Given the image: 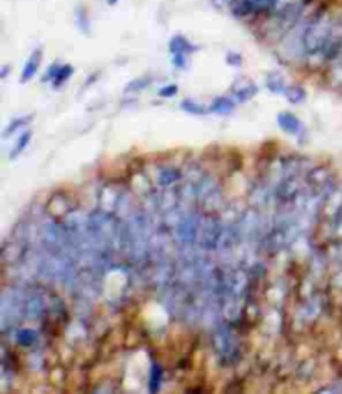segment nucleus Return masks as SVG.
Listing matches in <instances>:
<instances>
[{
	"label": "nucleus",
	"instance_id": "1",
	"mask_svg": "<svg viewBox=\"0 0 342 394\" xmlns=\"http://www.w3.org/2000/svg\"><path fill=\"white\" fill-rule=\"evenodd\" d=\"M279 0H234L233 11L237 17L245 16H254V14H262V12H271L272 9H276Z\"/></svg>",
	"mask_w": 342,
	"mask_h": 394
},
{
	"label": "nucleus",
	"instance_id": "2",
	"mask_svg": "<svg viewBox=\"0 0 342 394\" xmlns=\"http://www.w3.org/2000/svg\"><path fill=\"white\" fill-rule=\"evenodd\" d=\"M42 57H44L42 49H36L31 55H28V59L26 60V65H23L22 74H21L22 84L28 82V80H32L33 77L37 75V72L41 69V64H42Z\"/></svg>",
	"mask_w": 342,
	"mask_h": 394
},
{
	"label": "nucleus",
	"instance_id": "3",
	"mask_svg": "<svg viewBox=\"0 0 342 394\" xmlns=\"http://www.w3.org/2000/svg\"><path fill=\"white\" fill-rule=\"evenodd\" d=\"M199 50V47L196 44H192L189 38H186L184 36H174L169 41V52L172 55L176 54H182V55H192Z\"/></svg>",
	"mask_w": 342,
	"mask_h": 394
},
{
	"label": "nucleus",
	"instance_id": "4",
	"mask_svg": "<svg viewBox=\"0 0 342 394\" xmlns=\"http://www.w3.org/2000/svg\"><path fill=\"white\" fill-rule=\"evenodd\" d=\"M277 124L281 126V129L284 132L287 134H299L302 129V124L299 119L296 117V115L291 114V112H282L277 115Z\"/></svg>",
	"mask_w": 342,
	"mask_h": 394
},
{
	"label": "nucleus",
	"instance_id": "5",
	"mask_svg": "<svg viewBox=\"0 0 342 394\" xmlns=\"http://www.w3.org/2000/svg\"><path fill=\"white\" fill-rule=\"evenodd\" d=\"M74 18H75V26L80 32H84L85 36L90 33V18H89V12L84 6H77L74 11Z\"/></svg>",
	"mask_w": 342,
	"mask_h": 394
},
{
	"label": "nucleus",
	"instance_id": "6",
	"mask_svg": "<svg viewBox=\"0 0 342 394\" xmlns=\"http://www.w3.org/2000/svg\"><path fill=\"white\" fill-rule=\"evenodd\" d=\"M235 107V102H233V100L228 99V97H215L214 100H212L210 107H209V112H214V114H220V115H225V114H230Z\"/></svg>",
	"mask_w": 342,
	"mask_h": 394
},
{
	"label": "nucleus",
	"instance_id": "7",
	"mask_svg": "<svg viewBox=\"0 0 342 394\" xmlns=\"http://www.w3.org/2000/svg\"><path fill=\"white\" fill-rule=\"evenodd\" d=\"M72 75H74V67H72L70 64H60L55 77L52 79V87H55V89L62 87V85H64Z\"/></svg>",
	"mask_w": 342,
	"mask_h": 394
},
{
	"label": "nucleus",
	"instance_id": "8",
	"mask_svg": "<svg viewBox=\"0 0 342 394\" xmlns=\"http://www.w3.org/2000/svg\"><path fill=\"white\" fill-rule=\"evenodd\" d=\"M255 94H257V85L249 82L245 87L234 89V100L235 102H245V100L252 99Z\"/></svg>",
	"mask_w": 342,
	"mask_h": 394
},
{
	"label": "nucleus",
	"instance_id": "9",
	"mask_svg": "<svg viewBox=\"0 0 342 394\" xmlns=\"http://www.w3.org/2000/svg\"><path fill=\"white\" fill-rule=\"evenodd\" d=\"M266 85H267V89H271L272 92H276V94H281V92L284 94V92H286V89H287L286 80H284L281 75H276V74L267 77Z\"/></svg>",
	"mask_w": 342,
	"mask_h": 394
},
{
	"label": "nucleus",
	"instance_id": "10",
	"mask_svg": "<svg viewBox=\"0 0 342 394\" xmlns=\"http://www.w3.org/2000/svg\"><path fill=\"white\" fill-rule=\"evenodd\" d=\"M151 84H152L151 77H147V75L139 77V79H134L132 82L127 84V87H125V92H141V90L147 89Z\"/></svg>",
	"mask_w": 342,
	"mask_h": 394
},
{
	"label": "nucleus",
	"instance_id": "11",
	"mask_svg": "<svg viewBox=\"0 0 342 394\" xmlns=\"http://www.w3.org/2000/svg\"><path fill=\"white\" fill-rule=\"evenodd\" d=\"M181 107H182V110H186L187 114H192V115H205V114H209V109L202 107L201 104H197V102H194V100H191V99L182 100Z\"/></svg>",
	"mask_w": 342,
	"mask_h": 394
},
{
	"label": "nucleus",
	"instance_id": "12",
	"mask_svg": "<svg viewBox=\"0 0 342 394\" xmlns=\"http://www.w3.org/2000/svg\"><path fill=\"white\" fill-rule=\"evenodd\" d=\"M284 94H286V97L291 100L292 104H299L306 99L304 89H301V87H287Z\"/></svg>",
	"mask_w": 342,
	"mask_h": 394
},
{
	"label": "nucleus",
	"instance_id": "13",
	"mask_svg": "<svg viewBox=\"0 0 342 394\" xmlns=\"http://www.w3.org/2000/svg\"><path fill=\"white\" fill-rule=\"evenodd\" d=\"M36 339H37V334L33 333V331H31V329H23L17 336V341L21 344H23V346L33 344V343H36Z\"/></svg>",
	"mask_w": 342,
	"mask_h": 394
},
{
	"label": "nucleus",
	"instance_id": "14",
	"mask_svg": "<svg viewBox=\"0 0 342 394\" xmlns=\"http://www.w3.org/2000/svg\"><path fill=\"white\" fill-rule=\"evenodd\" d=\"M32 121V117H21V119H16V121H14L11 126L7 127V131L4 132V136H9V134L11 132H16L18 131V127H22V126H27L28 122Z\"/></svg>",
	"mask_w": 342,
	"mask_h": 394
},
{
	"label": "nucleus",
	"instance_id": "15",
	"mask_svg": "<svg viewBox=\"0 0 342 394\" xmlns=\"http://www.w3.org/2000/svg\"><path fill=\"white\" fill-rule=\"evenodd\" d=\"M31 136L32 134L31 132H26V134H22L21 139H18V144H17V147H16V151L12 152V157H17V154H21L23 149L27 147V144L28 141H31Z\"/></svg>",
	"mask_w": 342,
	"mask_h": 394
},
{
	"label": "nucleus",
	"instance_id": "16",
	"mask_svg": "<svg viewBox=\"0 0 342 394\" xmlns=\"http://www.w3.org/2000/svg\"><path fill=\"white\" fill-rule=\"evenodd\" d=\"M177 92H179V87H177L176 84H169L166 87L159 89V95H161V97H174Z\"/></svg>",
	"mask_w": 342,
	"mask_h": 394
},
{
	"label": "nucleus",
	"instance_id": "17",
	"mask_svg": "<svg viewBox=\"0 0 342 394\" xmlns=\"http://www.w3.org/2000/svg\"><path fill=\"white\" fill-rule=\"evenodd\" d=\"M59 67H60L59 62H54V64H52L49 69H47V72L44 74V79H42V80H44V82H52V79L55 77L57 70H59Z\"/></svg>",
	"mask_w": 342,
	"mask_h": 394
},
{
	"label": "nucleus",
	"instance_id": "18",
	"mask_svg": "<svg viewBox=\"0 0 342 394\" xmlns=\"http://www.w3.org/2000/svg\"><path fill=\"white\" fill-rule=\"evenodd\" d=\"M187 57H189V55H182V54L172 55V65L177 67V69H186V67H187Z\"/></svg>",
	"mask_w": 342,
	"mask_h": 394
},
{
	"label": "nucleus",
	"instance_id": "19",
	"mask_svg": "<svg viewBox=\"0 0 342 394\" xmlns=\"http://www.w3.org/2000/svg\"><path fill=\"white\" fill-rule=\"evenodd\" d=\"M162 378V371L159 369L157 366H152V371H151V384H152V391H154V384H159V381H161Z\"/></svg>",
	"mask_w": 342,
	"mask_h": 394
},
{
	"label": "nucleus",
	"instance_id": "20",
	"mask_svg": "<svg viewBox=\"0 0 342 394\" xmlns=\"http://www.w3.org/2000/svg\"><path fill=\"white\" fill-rule=\"evenodd\" d=\"M225 60H228V64H230V65H240V64H242V57H240L239 54H229L228 59H225Z\"/></svg>",
	"mask_w": 342,
	"mask_h": 394
},
{
	"label": "nucleus",
	"instance_id": "21",
	"mask_svg": "<svg viewBox=\"0 0 342 394\" xmlns=\"http://www.w3.org/2000/svg\"><path fill=\"white\" fill-rule=\"evenodd\" d=\"M212 2H214L215 6H218V7H225V6L233 7L234 0H212Z\"/></svg>",
	"mask_w": 342,
	"mask_h": 394
},
{
	"label": "nucleus",
	"instance_id": "22",
	"mask_svg": "<svg viewBox=\"0 0 342 394\" xmlns=\"http://www.w3.org/2000/svg\"><path fill=\"white\" fill-rule=\"evenodd\" d=\"M9 70H11V67H9V65H4L2 67V79H6L7 74H9Z\"/></svg>",
	"mask_w": 342,
	"mask_h": 394
},
{
	"label": "nucleus",
	"instance_id": "23",
	"mask_svg": "<svg viewBox=\"0 0 342 394\" xmlns=\"http://www.w3.org/2000/svg\"><path fill=\"white\" fill-rule=\"evenodd\" d=\"M105 2H107L109 6H117V4L120 2V0H105Z\"/></svg>",
	"mask_w": 342,
	"mask_h": 394
}]
</instances>
